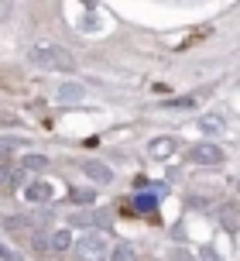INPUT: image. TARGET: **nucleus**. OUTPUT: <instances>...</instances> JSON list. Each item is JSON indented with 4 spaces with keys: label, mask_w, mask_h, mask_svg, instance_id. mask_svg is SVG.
Returning a JSON list of instances; mask_svg holds the SVG:
<instances>
[{
    "label": "nucleus",
    "mask_w": 240,
    "mask_h": 261,
    "mask_svg": "<svg viewBox=\"0 0 240 261\" xmlns=\"http://www.w3.org/2000/svg\"><path fill=\"white\" fill-rule=\"evenodd\" d=\"M31 62L38 69H48V72H72L76 69V59L66 45L58 41H35L31 45Z\"/></svg>",
    "instance_id": "obj_1"
},
{
    "label": "nucleus",
    "mask_w": 240,
    "mask_h": 261,
    "mask_svg": "<svg viewBox=\"0 0 240 261\" xmlns=\"http://www.w3.org/2000/svg\"><path fill=\"white\" fill-rule=\"evenodd\" d=\"M107 251H110V241L103 230H89L76 241V258L79 261H107Z\"/></svg>",
    "instance_id": "obj_2"
},
{
    "label": "nucleus",
    "mask_w": 240,
    "mask_h": 261,
    "mask_svg": "<svg viewBox=\"0 0 240 261\" xmlns=\"http://www.w3.org/2000/svg\"><path fill=\"white\" fill-rule=\"evenodd\" d=\"M189 158H192L196 165H202V169H216V165H223V148H220V144L199 141V144L189 148Z\"/></svg>",
    "instance_id": "obj_3"
},
{
    "label": "nucleus",
    "mask_w": 240,
    "mask_h": 261,
    "mask_svg": "<svg viewBox=\"0 0 240 261\" xmlns=\"http://www.w3.org/2000/svg\"><path fill=\"white\" fill-rule=\"evenodd\" d=\"M178 148V141L175 138H155V141L147 144V151H151V158H168Z\"/></svg>",
    "instance_id": "obj_4"
},
{
    "label": "nucleus",
    "mask_w": 240,
    "mask_h": 261,
    "mask_svg": "<svg viewBox=\"0 0 240 261\" xmlns=\"http://www.w3.org/2000/svg\"><path fill=\"white\" fill-rule=\"evenodd\" d=\"M82 172H86L89 179H96V182H113V172H110L103 162H86V165H82Z\"/></svg>",
    "instance_id": "obj_5"
},
{
    "label": "nucleus",
    "mask_w": 240,
    "mask_h": 261,
    "mask_svg": "<svg viewBox=\"0 0 240 261\" xmlns=\"http://www.w3.org/2000/svg\"><path fill=\"white\" fill-rule=\"evenodd\" d=\"M52 196V186L48 182H31V186H24V199H31V203H45Z\"/></svg>",
    "instance_id": "obj_6"
},
{
    "label": "nucleus",
    "mask_w": 240,
    "mask_h": 261,
    "mask_svg": "<svg viewBox=\"0 0 240 261\" xmlns=\"http://www.w3.org/2000/svg\"><path fill=\"white\" fill-rule=\"evenodd\" d=\"M82 86L79 83H62V86H58V100H62V103H76V100H82Z\"/></svg>",
    "instance_id": "obj_7"
},
{
    "label": "nucleus",
    "mask_w": 240,
    "mask_h": 261,
    "mask_svg": "<svg viewBox=\"0 0 240 261\" xmlns=\"http://www.w3.org/2000/svg\"><path fill=\"white\" fill-rule=\"evenodd\" d=\"M48 248L52 251H69L72 248V234H69V230H55V234H48Z\"/></svg>",
    "instance_id": "obj_8"
},
{
    "label": "nucleus",
    "mask_w": 240,
    "mask_h": 261,
    "mask_svg": "<svg viewBox=\"0 0 240 261\" xmlns=\"http://www.w3.org/2000/svg\"><path fill=\"white\" fill-rule=\"evenodd\" d=\"M45 165H48V158H45V155H24L17 169H21V172H41Z\"/></svg>",
    "instance_id": "obj_9"
},
{
    "label": "nucleus",
    "mask_w": 240,
    "mask_h": 261,
    "mask_svg": "<svg viewBox=\"0 0 240 261\" xmlns=\"http://www.w3.org/2000/svg\"><path fill=\"white\" fill-rule=\"evenodd\" d=\"M220 220H223V227L233 234V230H237V206H233V203H223V206H220Z\"/></svg>",
    "instance_id": "obj_10"
},
{
    "label": "nucleus",
    "mask_w": 240,
    "mask_h": 261,
    "mask_svg": "<svg viewBox=\"0 0 240 261\" xmlns=\"http://www.w3.org/2000/svg\"><path fill=\"white\" fill-rule=\"evenodd\" d=\"M110 261H137V251H134L131 244H117L113 254H110Z\"/></svg>",
    "instance_id": "obj_11"
},
{
    "label": "nucleus",
    "mask_w": 240,
    "mask_h": 261,
    "mask_svg": "<svg viewBox=\"0 0 240 261\" xmlns=\"http://www.w3.org/2000/svg\"><path fill=\"white\" fill-rule=\"evenodd\" d=\"M165 107H172V110H192V107H196V96H175V100H168V103Z\"/></svg>",
    "instance_id": "obj_12"
},
{
    "label": "nucleus",
    "mask_w": 240,
    "mask_h": 261,
    "mask_svg": "<svg viewBox=\"0 0 240 261\" xmlns=\"http://www.w3.org/2000/svg\"><path fill=\"white\" fill-rule=\"evenodd\" d=\"M155 203H158V196H137V199H134V206L144 210V213H147V210H155Z\"/></svg>",
    "instance_id": "obj_13"
},
{
    "label": "nucleus",
    "mask_w": 240,
    "mask_h": 261,
    "mask_svg": "<svg viewBox=\"0 0 240 261\" xmlns=\"http://www.w3.org/2000/svg\"><path fill=\"white\" fill-rule=\"evenodd\" d=\"M72 203H93V193L89 189H72Z\"/></svg>",
    "instance_id": "obj_14"
},
{
    "label": "nucleus",
    "mask_w": 240,
    "mask_h": 261,
    "mask_svg": "<svg viewBox=\"0 0 240 261\" xmlns=\"http://www.w3.org/2000/svg\"><path fill=\"white\" fill-rule=\"evenodd\" d=\"M31 244H35V251L45 254V251H48V234H35V237H31Z\"/></svg>",
    "instance_id": "obj_15"
},
{
    "label": "nucleus",
    "mask_w": 240,
    "mask_h": 261,
    "mask_svg": "<svg viewBox=\"0 0 240 261\" xmlns=\"http://www.w3.org/2000/svg\"><path fill=\"white\" fill-rule=\"evenodd\" d=\"M199 254H202V261H220V254H216V251H213V248H202V251H199Z\"/></svg>",
    "instance_id": "obj_16"
},
{
    "label": "nucleus",
    "mask_w": 240,
    "mask_h": 261,
    "mask_svg": "<svg viewBox=\"0 0 240 261\" xmlns=\"http://www.w3.org/2000/svg\"><path fill=\"white\" fill-rule=\"evenodd\" d=\"M202 130H220V120H213V117H206V120H202Z\"/></svg>",
    "instance_id": "obj_17"
},
{
    "label": "nucleus",
    "mask_w": 240,
    "mask_h": 261,
    "mask_svg": "<svg viewBox=\"0 0 240 261\" xmlns=\"http://www.w3.org/2000/svg\"><path fill=\"white\" fill-rule=\"evenodd\" d=\"M7 14H11V4H4V0H0V21H4Z\"/></svg>",
    "instance_id": "obj_18"
}]
</instances>
